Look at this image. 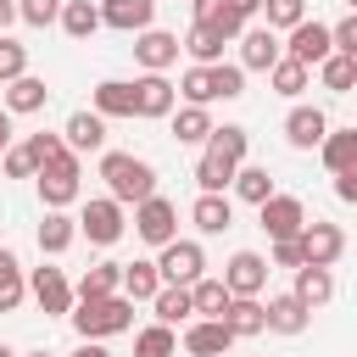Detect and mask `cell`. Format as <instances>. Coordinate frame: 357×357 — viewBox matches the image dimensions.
Here are the masks:
<instances>
[{"instance_id": "ee69618b", "label": "cell", "mask_w": 357, "mask_h": 357, "mask_svg": "<svg viewBox=\"0 0 357 357\" xmlns=\"http://www.w3.org/2000/svg\"><path fill=\"white\" fill-rule=\"evenodd\" d=\"M22 145H28V156H33L39 167H50L56 156H67V139H61V134H50V128H39V134H28Z\"/></svg>"}, {"instance_id": "ab89813d", "label": "cell", "mask_w": 357, "mask_h": 357, "mask_svg": "<svg viewBox=\"0 0 357 357\" xmlns=\"http://www.w3.org/2000/svg\"><path fill=\"white\" fill-rule=\"evenodd\" d=\"M245 145H251V134H245L240 123H223V128L206 134V151H218V156H229V162H245Z\"/></svg>"}, {"instance_id": "7bdbcfd3", "label": "cell", "mask_w": 357, "mask_h": 357, "mask_svg": "<svg viewBox=\"0 0 357 357\" xmlns=\"http://www.w3.org/2000/svg\"><path fill=\"white\" fill-rule=\"evenodd\" d=\"M262 11H268L273 33H290L296 22H307V0H262Z\"/></svg>"}, {"instance_id": "7dc6e473", "label": "cell", "mask_w": 357, "mask_h": 357, "mask_svg": "<svg viewBox=\"0 0 357 357\" xmlns=\"http://www.w3.org/2000/svg\"><path fill=\"white\" fill-rule=\"evenodd\" d=\"M0 167H6V178H33V173H39V162L28 156V145H11V151H0Z\"/></svg>"}, {"instance_id": "44dd1931", "label": "cell", "mask_w": 357, "mask_h": 357, "mask_svg": "<svg viewBox=\"0 0 357 357\" xmlns=\"http://www.w3.org/2000/svg\"><path fill=\"white\" fill-rule=\"evenodd\" d=\"M190 223H195L201 234H223V229H234V201H229V195L201 190V195H195V206H190Z\"/></svg>"}, {"instance_id": "bcb514c9", "label": "cell", "mask_w": 357, "mask_h": 357, "mask_svg": "<svg viewBox=\"0 0 357 357\" xmlns=\"http://www.w3.org/2000/svg\"><path fill=\"white\" fill-rule=\"evenodd\" d=\"M17 17H22L28 28H50V22L61 17V0H17Z\"/></svg>"}, {"instance_id": "8992f818", "label": "cell", "mask_w": 357, "mask_h": 357, "mask_svg": "<svg viewBox=\"0 0 357 357\" xmlns=\"http://www.w3.org/2000/svg\"><path fill=\"white\" fill-rule=\"evenodd\" d=\"M134 234L162 251L167 240H178V206H173L167 195H145V201L134 206Z\"/></svg>"}, {"instance_id": "74e56055", "label": "cell", "mask_w": 357, "mask_h": 357, "mask_svg": "<svg viewBox=\"0 0 357 357\" xmlns=\"http://www.w3.org/2000/svg\"><path fill=\"white\" fill-rule=\"evenodd\" d=\"M229 190H234L245 206H262V201L273 195V178H268V167H245V162H240V173H234Z\"/></svg>"}, {"instance_id": "7a4b0ae2", "label": "cell", "mask_w": 357, "mask_h": 357, "mask_svg": "<svg viewBox=\"0 0 357 357\" xmlns=\"http://www.w3.org/2000/svg\"><path fill=\"white\" fill-rule=\"evenodd\" d=\"M100 178H106V195L123 201V206H139L145 195H156V167L145 156H128V151H106Z\"/></svg>"}, {"instance_id": "30bf717a", "label": "cell", "mask_w": 357, "mask_h": 357, "mask_svg": "<svg viewBox=\"0 0 357 357\" xmlns=\"http://www.w3.org/2000/svg\"><path fill=\"white\" fill-rule=\"evenodd\" d=\"M329 50H335V33H329L324 22H296V28H290V39H284V56H290V61H301V67H318Z\"/></svg>"}, {"instance_id": "681fc988", "label": "cell", "mask_w": 357, "mask_h": 357, "mask_svg": "<svg viewBox=\"0 0 357 357\" xmlns=\"http://www.w3.org/2000/svg\"><path fill=\"white\" fill-rule=\"evenodd\" d=\"M268 262H273V268H301V240H296V234H290V240H273Z\"/></svg>"}, {"instance_id": "6da1fadb", "label": "cell", "mask_w": 357, "mask_h": 357, "mask_svg": "<svg viewBox=\"0 0 357 357\" xmlns=\"http://www.w3.org/2000/svg\"><path fill=\"white\" fill-rule=\"evenodd\" d=\"M73 329L78 340H112L123 329H134V301L117 290V296H89V301H73Z\"/></svg>"}, {"instance_id": "83f0119b", "label": "cell", "mask_w": 357, "mask_h": 357, "mask_svg": "<svg viewBox=\"0 0 357 357\" xmlns=\"http://www.w3.org/2000/svg\"><path fill=\"white\" fill-rule=\"evenodd\" d=\"M212 128H218V123H212L206 106H190V100H184V106L173 112V139H178V145H206Z\"/></svg>"}, {"instance_id": "9f6ffc18", "label": "cell", "mask_w": 357, "mask_h": 357, "mask_svg": "<svg viewBox=\"0 0 357 357\" xmlns=\"http://www.w3.org/2000/svg\"><path fill=\"white\" fill-rule=\"evenodd\" d=\"M22 357H56V351H45V346H39V351H22Z\"/></svg>"}, {"instance_id": "11a10c76", "label": "cell", "mask_w": 357, "mask_h": 357, "mask_svg": "<svg viewBox=\"0 0 357 357\" xmlns=\"http://www.w3.org/2000/svg\"><path fill=\"white\" fill-rule=\"evenodd\" d=\"M11 17H17V0H0V28H6Z\"/></svg>"}, {"instance_id": "ba28073f", "label": "cell", "mask_w": 357, "mask_h": 357, "mask_svg": "<svg viewBox=\"0 0 357 357\" xmlns=\"http://www.w3.org/2000/svg\"><path fill=\"white\" fill-rule=\"evenodd\" d=\"M257 223H262L268 240H290V234H301L307 206H301V195H279V190H273V195L257 206Z\"/></svg>"}, {"instance_id": "816d5d0a", "label": "cell", "mask_w": 357, "mask_h": 357, "mask_svg": "<svg viewBox=\"0 0 357 357\" xmlns=\"http://www.w3.org/2000/svg\"><path fill=\"white\" fill-rule=\"evenodd\" d=\"M190 11H195V22H218L223 0H190Z\"/></svg>"}, {"instance_id": "7c38bea8", "label": "cell", "mask_w": 357, "mask_h": 357, "mask_svg": "<svg viewBox=\"0 0 357 357\" xmlns=\"http://www.w3.org/2000/svg\"><path fill=\"white\" fill-rule=\"evenodd\" d=\"M178 33H162V28H145V33H134V61L145 67V73H167L173 61H178Z\"/></svg>"}, {"instance_id": "d6a6232c", "label": "cell", "mask_w": 357, "mask_h": 357, "mask_svg": "<svg viewBox=\"0 0 357 357\" xmlns=\"http://www.w3.org/2000/svg\"><path fill=\"white\" fill-rule=\"evenodd\" d=\"M234 173H240V162H229V156H218V151H201V162H195V184L212 190V195H223V190L234 184Z\"/></svg>"}, {"instance_id": "277c9868", "label": "cell", "mask_w": 357, "mask_h": 357, "mask_svg": "<svg viewBox=\"0 0 357 357\" xmlns=\"http://www.w3.org/2000/svg\"><path fill=\"white\" fill-rule=\"evenodd\" d=\"M28 296L39 301V312H45V318H67V312H73V301H78L73 279H67L61 268H50V262H39V268L28 273Z\"/></svg>"}, {"instance_id": "603a6c76", "label": "cell", "mask_w": 357, "mask_h": 357, "mask_svg": "<svg viewBox=\"0 0 357 357\" xmlns=\"http://www.w3.org/2000/svg\"><path fill=\"white\" fill-rule=\"evenodd\" d=\"M73 240H78V218H67L61 206H45V218H39V251L45 257H61Z\"/></svg>"}, {"instance_id": "836d02e7", "label": "cell", "mask_w": 357, "mask_h": 357, "mask_svg": "<svg viewBox=\"0 0 357 357\" xmlns=\"http://www.w3.org/2000/svg\"><path fill=\"white\" fill-rule=\"evenodd\" d=\"M156 290H162V268L156 262H139V257L123 262V296L128 301H151Z\"/></svg>"}, {"instance_id": "9a60e30c", "label": "cell", "mask_w": 357, "mask_h": 357, "mask_svg": "<svg viewBox=\"0 0 357 357\" xmlns=\"http://www.w3.org/2000/svg\"><path fill=\"white\" fill-rule=\"evenodd\" d=\"M151 22H156V0H100V28L145 33Z\"/></svg>"}, {"instance_id": "4dcf8cb0", "label": "cell", "mask_w": 357, "mask_h": 357, "mask_svg": "<svg viewBox=\"0 0 357 357\" xmlns=\"http://www.w3.org/2000/svg\"><path fill=\"white\" fill-rule=\"evenodd\" d=\"M151 307H156V324H190V318H195L190 284H162V290L151 296Z\"/></svg>"}, {"instance_id": "d4e9b609", "label": "cell", "mask_w": 357, "mask_h": 357, "mask_svg": "<svg viewBox=\"0 0 357 357\" xmlns=\"http://www.w3.org/2000/svg\"><path fill=\"white\" fill-rule=\"evenodd\" d=\"M223 28L218 22H190V33H184V50H190V61L195 67H212V61H223Z\"/></svg>"}, {"instance_id": "f907efd6", "label": "cell", "mask_w": 357, "mask_h": 357, "mask_svg": "<svg viewBox=\"0 0 357 357\" xmlns=\"http://www.w3.org/2000/svg\"><path fill=\"white\" fill-rule=\"evenodd\" d=\"M335 195H340L346 206H357V167H351V173H335Z\"/></svg>"}, {"instance_id": "c3c4849f", "label": "cell", "mask_w": 357, "mask_h": 357, "mask_svg": "<svg viewBox=\"0 0 357 357\" xmlns=\"http://www.w3.org/2000/svg\"><path fill=\"white\" fill-rule=\"evenodd\" d=\"M329 33H335V50H340V56H351V61H357V11H351V17H340V22H335V28H329Z\"/></svg>"}, {"instance_id": "484cf974", "label": "cell", "mask_w": 357, "mask_h": 357, "mask_svg": "<svg viewBox=\"0 0 357 357\" xmlns=\"http://www.w3.org/2000/svg\"><path fill=\"white\" fill-rule=\"evenodd\" d=\"M296 296H301L312 312H318V307H329V301H335V273H329V268H318V262H301V268H296Z\"/></svg>"}, {"instance_id": "52a82bcc", "label": "cell", "mask_w": 357, "mask_h": 357, "mask_svg": "<svg viewBox=\"0 0 357 357\" xmlns=\"http://www.w3.org/2000/svg\"><path fill=\"white\" fill-rule=\"evenodd\" d=\"M156 268H162V284H195L206 273V251H201V240H167Z\"/></svg>"}, {"instance_id": "b9f144b4", "label": "cell", "mask_w": 357, "mask_h": 357, "mask_svg": "<svg viewBox=\"0 0 357 357\" xmlns=\"http://www.w3.org/2000/svg\"><path fill=\"white\" fill-rule=\"evenodd\" d=\"M212 89H218V100H240L245 95V67L240 61H212Z\"/></svg>"}, {"instance_id": "d590c367", "label": "cell", "mask_w": 357, "mask_h": 357, "mask_svg": "<svg viewBox=\"0 0 357 357\" xmlns=\"http://www.w3.org/2000/svg\"><path fill=\"white\" fill-rule=\"evenodd\" d=\"M318 78H324V89L351 95V89H357V61H351V56H340V50H329V56L318 61Z\"/></svg>"}, {"instance_id": "4fadbf2b", "label": "cell", "mask_w": 357, "mask_h": 357, "mask_svg": "<svg viewBox=\"0 0 357 357\" xmlns=\"http://www.w3.org/2000/svg\"><path fill=\"white\" fill-rule=\"evenodd\" d=\"M234 45H240V67H245V73H268V67L284 56V39H279L273 28H245Z\"/></svg>"}, {"instance_id": "1f68e13d", "label": "cell", "mask_w": 357, "mask_h": 357, "mask_svg": "<svg viewBox=\"0 0 357 357\" xmlns=\"http://www.w3.org/2000/svg\"><path fill=\"white\" fill-rule=\"evenodd\" d=\"M56 22L67 28V39H89L100 28V0H61V17Z\"/></svg>"}, {"instance_id": "5bb4252c", "label": "cell", "mask_w": 357, "mask_h": 357, "mask_svg": "<svg viewBox=\"0 0 357 357\" xmlns=\"http://www.w3.org/2000/svg\"><path fill=\"white\" fill-rule=\"evenodd\" d=\"M229 346H234V335H229L223 318H190L184 324V351L190 357H223Z\"/></svg>"}, {"instance_id": "2e32d148", "label": "cell", "mask_w": 357, "mask_h": 357, "mask_svg": "<svg viewBox=\"0 0 357 357\" xmlns=\"http://www.w3.org/2000/svg\"><path fill=\"white\" fill-rule=\"evenodd\" d=\"M173 84H167V73H145V78H134V117H173Z\"/></svg>"}, {"instance_id": "f35d334b", "label": "cell", "mask_w": 357, "mask_h": 357, "mask_svg": "<svg viewBox=\"0 0 357 357\" xmlns=\"http://www.w3.org/2000/svg\"><path fill=\"white\" fill-rule=\"evenodd\" d=\"M173 351H178L173 324H151V329H139V335H134V357H173Z\"/></svg>"}, {"instance_id": "3957f363", "label": "cell", "mask_w": 357, "mask_h": 357, "mask_svg": "<svg viewBox=\"0 0 357 357\" xmlns=\"http://www.w3.org/2000/svg\"><path fill=\"white\" fill-rule=\"evenodd\" d=\"M123 229H128L123 201H112V195L84 201V212H78V234H84L89 245H117V240H123Z\"/></svg>"}, {"instance_id": "680465c9", "label": "cell", "mask_w": 357, "mask_h": 357, "mask_svg": "<svg viewBox=\"0 0 357 357\" xmlns=\"http://www.w3.org/2000/svg\"><path fill=\"white\" fill-rule=\"evenodd\" d=\"M346 6H351V11H357V0H346Z\"/></svg>"}, {"instance_id": "5b68a950", "label": "cell", "mask_w": 357, "mask_h": 357, "mask_svg": "<svg viewBox=\"0 0 357 357\" xmlns=\"http://www.w3.org/2000/svg\"><path fill=\"white\" fill-rule=\"evenodd\" d=\"M78 178H84V162H78L73 151L33 173V184H39V201H45V206H73V201H78Z\"/></svg>"}, {"instance_id": "ac0fdd59", "label": "cell", "mask_w": 357, "mask_h": 357, "mask_svg": "<svg viewBox=\"0 0 357 357\" xmlns=\"http://www.w3.org/2000/svg\"><path fill=\"white\" fill-rule=\"evenodd\" d=\"M262 307H268V329H273V335H301V329L312 324V307H307L296 290H284V296H268Z\"/></svg>"}, {"instance_id": "ffe728a7", "label": "cell", "mask_w": 357, "mask_h": 357, "mask_svg": "<svg viewBox=\"0 0 357 357\" xmlns=\"http://www.w3.org/2000/svg\"><path fill=\"white\" fill-rule=\"evenodd\" d=\"M89 112H100L106 123H112V117H134V84H123V78H100V84L89 89Z\"/></svg>"}, {"instance_id": "9c48e42d", "label": "cell", "mask_w": 357, "mask_h": 357, "mask_svg": "<svg viewBox=\"0 0 357 357\" xmlns=\"http://www.w3.org/2000/svg\"><path fill=\"white\" fill-rule=\"evenodd\" d=\"M296 240H301V262H318V268H335L340 251H346V234H340V223H329V218L301 223Z\"/></svg>"}, {"instance_id": "4316f807", "label": "cell", "mask_w": 357, "mask_h": 357, "mask_svg": "<svg viewBox=\"0 0 357 357\" xmlns=\"http://www.w3.org/2000/svg\"><path fill=\"white\" fill-rule=\"evenodd\" d=\"M318 156H324L329 173H351L357 167V128H329L324 145H318Z\"/></svg>"}, {"instance_id": "d6986e66", "label": "cell", "mask_w": 357, "mask_h": 357, "mask_svg": "<svg viewBox=\"0 0 357 357\" xmlns=\"http://www.w3.org/2000/svg\"><path fill=\"white\" fill-rule=\"evenodd\" d=\"M61 139H67L73 156H89V151L106 145V117H100V112H73L67 128H61Z\"/></svg>"}, {"instance_id": "e575fe53", "label": "cell", "mask_w": 357, "mask_h": 357, "mask_svg": "<svg viewBox=\"0 0 357 357\" xmlns=\"http://www.w3.org/2000/svg\"><path fill=\"white\" fill-rule=\"evenodd\" d=\"M22 296H28V273H22V262L0 245V312H17Z\"/></svg>"}, {"instance_id": "8fae6325", "label": "cell", "mask_w": 357, "mask_h": 357, "mask_svg": "<svg viewBox=\"0 0 357 357\" xmlns=\"http://www.w3.org/2000/svg\"><path fill=\"white\" fill-rule=\"evenodd\" d=\"M223 284H229L234 296H262V284H268V257H262V251H234V257L223 262Z\"/></svg>"}, {"instance_id": "f1b7e54d", "label": "cell", "mask_w": 357, "mask_h": 357, "mask_svg": "<svg viewBox=\"0 0 357 357\" xmlns=\"http://www.w3.org/2000/svg\"><path fill=\"white\" fill-rule=\"evenodd\" d=\"M73 290H78V301H89V296H117V290H123V262H89Z\"/></svg>"}, {"instance_id": "db71d44e", "label": "cell", "mask_w": 357, "mask_h": 357, "mask_svg": "<svg viewBox=\"0 0 357 357\" xmlns=\"http://www.w3.org/2000/svg\"><path fill=\"white\" fill-rule=\"evenodd\" d=\"M0 145H11V112L0 106Z\"/></svg>"}, {"instance_id": "f546056e", "label": "cell", "mask_w": 357, "mask_h": 357, "mask_svg": "<svg viewBox=\"0 0 357 357\" xmlns=\"http://www.w3.org/2000/svg\"><path fill=\"white\" fill-rule=\"evenodd\" d=\"M190 301H195V318H223L229 301H234V290H229L223 279H206V273H201V279L190 284Z\"/></svg>"}, {"instance_id": "60d3db41", "label": "cell", "mask_w": 357, "mask_h": 357, "mask_svg": "<svg viewBox=\"0 0 357 357\" xmlns=\"http://www.w3.org/2000/svg\"><path fill=\"white\" fill-rule=\"evenodd\" d=\"M178 95H184L190 106H212V100H218V89H212V67H190V73L178 78Z\"/></svg>"}, {"instance_id": "f6af8a7d", "label": "cell", "mask_w": 357, "mask_h": 357, "mask_svg": "<svg viewBox=\"0 0 357 357\" xmlns=\"http://www.w3.org/2000/svg\"><path fill=\"white\" fill-rule=\"evenodd\" d=\"M22 73H28V45H17V39L0 33V84H11V78H22Z\"/></svg>"}, {"instance_id": "8d00e7d4", "label": "cell", "mask_w": 357, "mask_h": 357, "mask_svg": "<svg viewBox=\"0 0 357 357\" xmlns=\"http://www.w3.org/2000/svg\"><path fill=\"white\" fill-rule=\"evenodd\" d=\"M307 78H312V67H301V61H290V56H279V61L268 67V84H273V95H284V100H296V95L307 89Z\"/></svg>"}, {"instance_id": "cb8c5ba5", "label": "cell", "mask_w": 357, "mask_h": 357, "mask_svg": "<svg viewBox=\"0 0 357 357\" xmlns=\"http://www.w3.org/2000/svg\"><path fill=\"white\" fill-rule=\"evenodd\" d=\"M223 324H229V335H234V340H251V335H262V329H268V307H262L257 296H234V301H229V312H223Z\"/></svg>"}, {"instance_id": "6f0895ef", "label": "cell", "mask_w": 357, "mask_h": 357, "mask_svg": "<svg viewBox=\"0 0 357 357\" xmlns=\"http://www.w3.org/2000/svg\"><path fill=\"white\" fill-rule=\"evenodd\" d=\"M0 357H17V351H11V346H0Z\"/></svg>"}, {"instance_id": "f5cc1de1", "label": "cell", "mask_w": 357, "mask_h": 357, "mask_svg": "<svg viewBox=\"0 0 357 357\" xmlns=\"http://www.w3.org/2000/svg\"><path fill=\"white\" fill-rule=\"evenodd\" d=\"M67 357H112V351H106V340H78Z\"/></svg>"}, {"instance_id": "e0dca14e", "label": "cell", "mask_w": 357, "mask_h": 357, "mask_svg": "<svg viewBox=\"0 0 357 357\" xmlns=\"http://www.w3.org/2000/svg\"><path fill=\"white\" fill-rule=\"evenodd\" d=\"M324 134H329V117H324L318 106H290V117H284V139H290L296 151H318Z\"/></svg>"}, {"instance_id": "91938a15", "label": "cell", "mask_w": 357, "mask_h": 357, "mask_svg": "<svg viewBox=\"0 0 357 357\" xmlns=\"http://www.w3.org/2000/svg\"><path fill=\"white\" fill-rule=\"evenodd\" d=\"M0 151H6V145H0Z\"/></svg>"}, {"instance_id": "7402d4cb", "label": "cell", "mask_w": 357, "mask_h": 357, "mask_svg": "<svg viewBox=\"0 0 357 357\" xmlns=\"http://www.w3.org/2000/svg\"><path fill=\"white\" fill-rule=\"evenodd\" d=\"M0 89H6V112H11V117L45 112V100H50L45 78H33V73H22V78H11V84H0Z\"/></svg>"}]
</instances>
